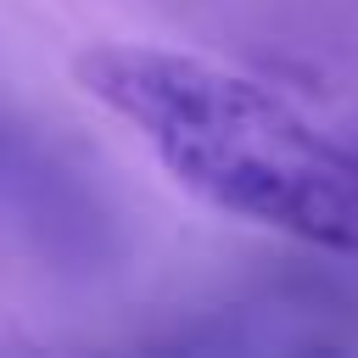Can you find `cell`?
<instances>
[{"instance_id": "obj_1", "label": "cell", "mask_w": 358, "mask_h": 358, "mask_svg": "<svg viewBox=\"0 0 358 358\" xmlns=\"http://www.w3.org/2000/svg\"><path fill=\"white\" fill-rule=\"evenodd\" d=\"M73 78L134 123L196 201L358 257V140L313 129L246 73L157 45H95L73 62Z\"/></svg>"}]
</instances>
